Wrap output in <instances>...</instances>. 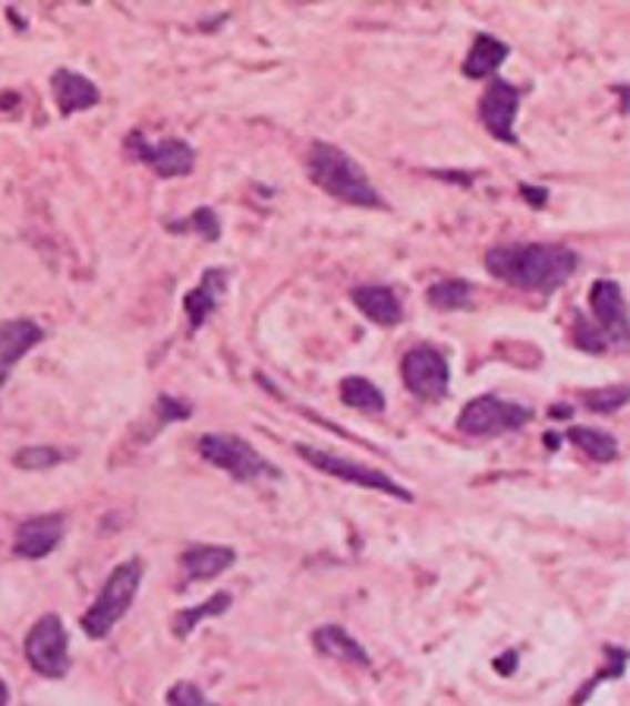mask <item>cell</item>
<instances>
[{"instance_id": "obj_7", "label": "cell", "mask_w": 630, "mask_h": 706, "mask_svg": "<svg viewBox=\"0 0 630 706\" xmlns=\"http://www.w3.org/2000/svg\"><path fill=\"white\" fill-rule=\"evenodd\" d=\"M400 379L414 397L435 404L451 392V363L433 344H416L400 360Z\"/></svg>"}, {"instance_id": "obj_23", "label": "cell", "mask_w": 630, "mask_h": 706, "mask_svg": "<svg viewBox=\"0 0 630 706\" xmlns=\"http://www.w3.org/2000/svg\"><path fill=\"white\" fill-rule=\"evenodd\" d=\"M341 401L350 407V411H359V413H375L385 411V394L378 385H373L369 379H363V375H347V379H341Z\"/></svg>"}, {"instance_id": "obj_18", "label": "cell", "mask_w": 630, "mask_h": 706, "mask_svg": "<svg viewBox=\"0 0 630 706\" xmlns=\"http://www.w3.org/2000/svg\"><path fill=\"white\" fill-rule=\"evenodd\" d=\"M180 565L190 581H212L217 574L236 565V552L231 546H190L180 555Z\"/></svg>"}, {"instance_id": "obj_25", "label": "cell", "mask_w": 630, "mask_h": 706, "mask_svg": "<svg viewBox=\"0 0 630 706\" xmlns=\"http://www.w3.org/2000/svg\"><path fill=\"white\" fill-rule=\"evenodd\" d=\"M73 454L63 452V448H51V445H35V448H20V452L13 454V467H20V471H51V467H58L63 461H70Z\"/></svg>"}, {"instance_id": "obj_34", "label": "cell", "mask_w": 630, "mask_h": 706, "mask_svg": "<svg viewBox=\"0 0 630 706\" xmlns=\"http://www.w3.org/2000/svg\"><path fill=\"white\" fill-rule=\"evenodd\" d=\"M7 375H10V370H7V366H3V363H0V389H3V385H7Z\"/></svg>"}, {"instance_id": "obj_31", "label": "cell", "mask_w": 630, "mask_h": 706, "mask_svg": "<svg viewBox=\"0 0 630 706\" xmlns=\"http://www.w3.org/2000/svg\"><path fill=\"white\" fill-rule=\"evenodd\" d=\"M520 196L527 199L532 209H542L546 199H549V190H542V186H527V183H524V186H520Z\"/></svg>"}, {"instance_id": "obj_28", "label": "cell", "mask_w": 630, "mask_h": 706, "mask_svg": "<svg viewBox=\"0 0 630 706\" xmlns=\"http://www.w3.org/2000/svg\"><path fill=\"white\" fill-rule=\"evenodd\" d=\"M573 344L587 353H606L611 347L609 341H606V334L599 332L596 325H590L587 315L580 313L573 315Z\"/></svg>"}, {"instance_id": "obj_29", "label": "cell", "mask_w": 630, "mask_h": 706, "mask_svg": "<svg viewBox=\"0 0 630 706\" xmlns=\"http://www.w3.org/2000/svg\"><path fill=\"white\" fill-rule=\"evenodd\" d=\"M167 706H217L205 697V690L193 682H174L167 687Z\"/></svg>"}, {"instance_id": "obj_21", "label": "cell", "mask_w": 630, "mask_h": 706, "mask_svg": "<svg viewBox=\"0 0 630 706\" xmlns=\"http://www.w3.org/2000/svg\"><path fill=\"white\" fill-rule=\"evenodd\" d=\"M565 438H571L580 452L587 454V457H592V461H599V464H611V461H618V454H621L618 438L606 430L571 426V430H565Z\"/></svg>"}, {"instance_id": "obj_33", "label": "cell", "mask_w": 630, "mask_h": 706, "mask_svg": "<svg viewBox=\"0 0 630 706\" xmlns=\"http://www.w3.org/2000/svg\"><path fill=\"white\" fill-rule=\"evenodd\" d=\"M7 700H10V690H7L3 678H0V706H7Z\"/></svg>"}, {"instance_id": "obj_16", "label": "cell", "mask_w": 630, "mask_h": 706, "mask_svg": "<svg viewBox=\"0 0 630 706\" xmlns=\"http://www.w3.org/2000/svg\"><path fill=\"white\" fill-rule=\"evenodd\" d=\"M313 647L318 649L322 656L337 659V663H347V666H359V668L373 666V659H369L366 647L356 641L350 631L341 628V625H322V628H315Z\"/></svg>"}, {"instance_id": "obj_13", "label": "cell", "mask_w": 630, "mask_h": 706, "mask_svg": "<svg viewBox=\"0 0 630 706\" xmlns=\"http://www.w3.org/2000/svg\"><path fill=\"white\" fill-rule=\"evenodd\" d=\"M51 89H54V99H58L60 118H73V114H82V111L101 104L99 85L89 77L77 73V70H67V67L54 70Z\"/></svg>"}, {"instance_id": "obj_30", "label": "cell", "mask_w": 630, "mask_h": 706, "mask_svg": "<svg viewBox=\"0 0 630 706\" xmlns=\"http://www.w3.org/2000/svg\"><path fill=\"white\" fill-rule=\"evenodd\" d=\"M158 416H161V423L167 426V423H174V420H190V416H193V407H190L186 401L171 397V394H161V397H158Z\"/></svg>"}, {"instance_id": "obj_24", "label": "cell", "mask_w": 630, "mask_h": 706, "mask_svg": "<svg viewBox=\"0 0 630 706\" xmlns=\"http://www.w3.org/2000/svg\"><path fill=\"white\" fill-rule=\"evenodd\" d=\"M167 231H171V234H196L212 243V240H221V218L215 215L212 205H199L193 215L171 221Z\"/></svg>"}, {"instance_id": "obj_15", "label": "cell", "mask_w": 630, "mask_h": 706, "mask_svg": "<svg viewBox=\"0 0 630 706\" xmlns=\"http://www.w3.org/2000/svg\"><path fill=\"white\" fill-rule=\"evenodd\" d=\"M227 278H231L227 269H205L202 284H199L196 291L186 294L183 310H186V319H190V332H199L205 325V319L221 306V296L227 291Z\"/></svg>"}, {"instance_id": "obj_17", "label": "cell", "mask_w": 630, "mask_h": 706, "mask_svg": "<svg viewBox=\"0 0 630 706\" xmlns=\"http://www.w3.org/2000/svg\"><path fill=\"white\" fill-rule=\"evenodd\" d=\"M41 341H44V329L32 319H7V322H0V363L7 370L17 366L22 356Z\"/></svg>"}, {"instance_id": "obj_3", "label": "cell", "mask_w": 630, "mask_h": 706, "mask_svg": "<svg viewBox=\"0 0 630 706\" xmlns=\"http://www.w3.org/2000/svg\"><path fill=\"white\" fill-rule=\"evenodd\" d=\"M142 577H145V562L142 558H126L108 574V581H104V587L95 596V603L85 608V615L79 618L85 637L104 641L111 631L118 628L120 622L126 618V612L133 608V599H136L139 587H142Z\"/></svg>"}, {"instance_id": "obj_11", "label": "cell", "mask_w": 630, "mask_h": 706, "mask_svg": "<svg viewBox=\"0 0 630 706\" xmlns=\"http://www.w3.org/2000/svg\"><path fill=\"white\" fill-rule=\"evenodd\" d=\"M590 306L596 315V329L606 334L611 347L628 344V306H624V291L618 281L599 278L590 288Z\"/></svg>"}, {"instance_id": "obj_9", "label": "cell", "mask_w": 630, "mask_h": 706, "mask_svg": "<svg viewBox=\"0 0 630 706\" xmlns=\"http://www.w3.org/2000/svg\"><path fill=\"white\" fill-rule=\"evenodd\" d=\"M26 659L41 678H63L70 672V637L58 615L39 618L26 637Z\"/></svg>"}, {"instance_id": "obj_12", "label": "cell", "mask_w": 630, "mask_h": 706, "mask_svg": "<svg viewBox=\"0 0 630 706\" xmlns=\"http://www.w3.org/2000/svg\"><path fill=\"white\" fill-rule=\"evenodd\" d=\"M63 533H67V517H63L60 511L29 517V521H22L20 527H17V536H13V555H20L26 562L48 558V555L60 546Z\"/></svg>"}, {"instance_id": "obj_10", "label": "cell", "mask_w": 630, "mask_h": 706, "mask_svg": "<svg viewBox=\"0 0 630 706\" xmlns=\"http://www.w3.org/2000/svg\"><path fill=\"white\" fill-rule=\"evenodd\" d=\"M520 99H524V92L514 82L501 77H492L489 89L479 99V120H482L486 133L498 139V142H505V145H517L520 142L517 130H514V120H517V111H520Z\"/></svg>"}, {"instance_id": "obj_4", "label": "cell", "mask_w": 630, "mask_h": 706, "mask_svg": "<svg viewBox=\"0 0 630 706\" xmlns=\"http://www.w3.org/2000/svg\"><path fill=\"white\" fill-rule=\"evenodd\" d=\"M199 454L202 461L215 464L221 471H227L240 483H253V480H265L272 476L277 480L281 471H277L272 461H265L262 454L240 435H224V432H209L199 438Z\"/></svg>"}, {"instance_id": "obj_14", "label": "cell", "mask_w": 630, "mask_h": 706, "mask_svg": "<svg viewBox=\"0 0 630 706\" xmlns=\"http://www.w3.org/2000/svg\"><path fill=\"white\" fill-rule=\"evenodd\" d=\"M350 300H354L359 313L382 329H394V325L404 322V303H400L397 291L385 288V284H359L350 291Z\"/></svg>"}, {"instance_id": "obj_1", "label": "cell", "mask_w": 630, "mask_h": 706, "mask_svg": "<svg viewBox=\"0 0 630 706\" xmlns=\"http://www.w3.org/2000/svg\"><path fill=\"white\" fill-rule=\"evenodd\" d=\"M486 269L508 288L551 294L571 281L580 269V255L558 243H505L486 253Z\"/></svg>"}, {"instance_id": "obj_32", "label": "cell", "mask_w": 630, "mask_h": 706, "mask_svg": "<svg viewBox=\"0 0 630 706\" xmlns=\"http://www.w3.org/2000/svg\"><path fill=\"white\" fill-rule=\"evenodd\" d=\"M495 668H498L501 675H511L514 668H517V653H514V649H508L501 659H495Z\"/></svg>"}, {"instance_id": "obj_2", "label": "cell", "mask_w": 630, "mask_h": 706, "mask_svg": "<svg viewBox=\"0 0 630 706\" xmlns=\"http://www.w3.org/2000/svg\"><path fill=\"white\" fill-rule=\"evenodd\" d=\"M306 164H309V180L337 202H347L356 209H378V212L388 209V202L375 190L366 168H359V161H354L335 142H322V139L313 142Z\"/></svg>"}, {"instance_id": "obj_8", "label": "cell", "mask_w": 630, "mask_h": 706, "mask_svg": "<svg viewBox=\"0 0 630 706\" xmlns=\"http://www.w3.org/2000/svg\"><path fill=\"white\" fill-rule=\"evenodd\" d=\"M123 149H126V155L133 158V161L149 164V168H152L158 176H164V180L193 174V168H196V149H193L186 139L167 137L152 142L145 133L133 130V133L126 137V142H123Z\"/></svg>"}, {"instance_id": "obj_19", "label": "cell", "mask_w": 630, "mask_h": 706, "mask_svg": "<svg viewBox=\"0 0 630 706\" xmlns=\"http://www.w3.org/2000/svg\"><path fill=\"white\" fill-rule=\"evenodd\" d=\"M511 54V48L505 44L501 39H495V36H486V32H479L476 39H472L470 51H467V60H464V77L467 79H489L498 73V67L508 60Z\"/></svg>"}, {"instance_id": "obj_27", "label": "cell", "mask_w": 630, "mask_h": 706, "mask_svg": "<svg viewBox=\"0 0 630 706\" xmlns=\"http://www.w3.org/2000/svg\"><path fill=\"white\" fill-rule=\"evenodd\" d=\"M583 404L592 413H618L628 404V385H609V389H596L583 394Z\"/></svg>"}, {"instance_id": "obj_5", "label": "cell", "mask_w": 630, "mask_h": 706, "mask_svg": "<svg viewBox=\"0 0 630 706\" xmlns=\"http://www.w3.org/2000/svg\"><path fill=\"white\" fill-rule=\"evenodd\" d=\"M294 452L299 454L306 464H313L315 471L328 473V476H335V480L354 483V486H363V490L382 492V495H392V498H397V502H414V492L404 490V486H400L394 476H388V473L375 471V467H366V464H356V461H350V457H341V454L322 452V448L306 445V442L294 445Z\"/></svg>"}, {"instance_id": "obj_22", "label": "cell", "mask_w": 630, "mask_h": 706, "mask_svg": "<svg viewBox=\"0 0 630 706\" xmlns=\"http://www.w3.org/2000/svg\"><path fill=\"white\" fill-rule=\"evenodd\" d=\"M231 606H234V596H231L227 589H221L215 596H209L205 603L183 608V612H177V618H174V637H177V641H186V637L199 628V622L217 618V615H224Z\"/></svg>"}, {"instance_id": "obj_20", "label": "cell", "mask_w": 630, "mask_h": 706, "mask_svg": "<svg viewBox=\"0 0 630 706\" xmlns=\"http://www.w3.org/2000/svg\"><path fill=\"white\" fill-rule=\"evenodd\" d=\"M472 300H476V288L464 278H441L435 281L433 288L426 291V303L433 310H441V313H464V310H472Z\"/></svg>"}, {"instance_id": "obj_6", "label": "cell", "mask_w": 630, "mask_h": 706, "mask_svg": "<svg viewBox=\"0 0 630 706\" xmlns=\"http://www.w3.org/2000/svg\"><path fill=\"white\" fill-rule=\"evenodd\" d=\"M530 420L532 411L527 404L505 401V397H495V394H479L457 413V430L476 435V438H489V435L524 430Z\"/></svg>"}, {"instance_id": "obj_26", "label": "cell", "mask_w": 630, "mask_h": 706, "mask_svg": "<svg viewBox=\"0 0 630 706\" xmlns=\"http://www.w3.org/2000/svg\"><path fill=\"white\" fill-rule=\"evenodd\" d=\"M606 659H609V666L602 668V672H596L590 682H587V685H583L580 690H577V694H573V700H571L573 706H583V700H587V697H590L592 690L602 685V682H609V678H614V682H618V678L624 675V668H628V649H624V647H606Z\"/></svg>"}]
</instances>
